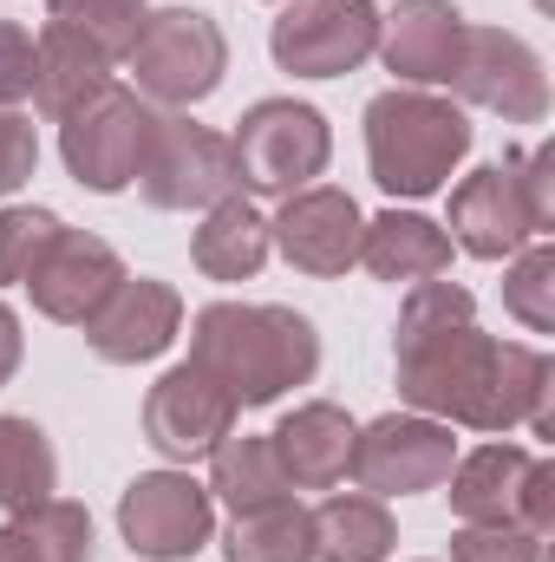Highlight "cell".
Returning <instances> with one entry per match:
<instances>
[{
	"label": "cell",
	"instance_id": "obj_1",
	"mask_svg": "<svg viewBox=\"0 0 555 562\" xmlns=\"http://www.w3.org/2000/svg\"><path fill=\"white\" fill-rule=\"evenodd\" d=\"M393 380L406 413L444 419L451 431H517L530 425L550 438V393H555V360L543 347L497 340L477 327V294L464 281H412L399 327H393Z\"/></svg>",
	"mask_w": 555,
	"mask_h": 562
},
{
	"label": "cell",
	"instance_id": "obj_2",
	"mask_svg": "<svg viewBox=\"0 0 555 562\" xmlns=\"http://www.w3.org/2000/svg\"><path fill=\"white\" fill-rule=\"evenodd\" d=\"M190 367L256 413L320 373V327L281 301H209L190 314Z\"/></svg>",
	"mask_w": 555,
	"mask_h": 562
},
{
	"label": "cell",
	"instance_id": "obj_3",
	"mask_svg": "<svg viewBox=\"0 0 555 562\" xmlns=\"http://www.w3.org/2000/svg\"><path fill=\"white\" fill-rule=\"evenodd\" d=\"M366 170L393 203H424L438 190H451L457 164L471 157V112L444 92H418L393 86L380 99H366Z\"/></svg>",
	"mask_w": 555,
	"mask_h": 562
},
{
	"label": "cell",
	"instance_id": "obj_4",
	"mask_svg": "<svg viewBox=\"0 0 555 562\" xmlns=\"http://www.w3.org/2000/svg\"><path fill=\"white\" fill-rule=\"evenodd\" d=\"M555 229V150H503L497 164H477L451 183V249L477 262H510L523 243H543Z\"/></svg>",
	"mask_w": 555,
	"mask_h": 562
},
{
	"label": "cell",
	"instance_id": "obj_5",
	"mask_svg": "<svg viewBox=\"0 0 555 562\" xmlns=\"http://www.w3.org/2000/svg\"><path fill=\"white\" fill-rule=\"evenodd\" d=\"M132 66V92L150 99L157 112H190L203 105L223 72H229V33L216 26V13L203 7H150L138 46L125 53Z\"/></svg>",
	"mask_w": 555,
	"mask_h": 562
},
{
	"label": "cell",
	"instance_id": "obj_6",
	"mask_svg": "<svg viewBox=\"0 0 555 562\" xmlns=\"http://www.w3.org/2000/svg\"><path fill=\"white\" fill-rule=\"evenodd\" d=\"M229 150H236V177H242V196H294L307 183L327 177L333 164V125L320 105L307 99H256L236 132H229Z\"/></svg>",
	"mask_w": 555,
	"mask_h": 562
},
{
	"label": "cell",
	"instance_id": "obj_7",
	"mask_svg": "<svg viewBox=\"0 0 555 562\" xmlns=\"http://www.w3.org/2000/svg\"><path fill=\"white\" fill-rule=\"evenodd\" d=\"M451 497V517L457 524H517V530H555V464L530 445H477V451H457L451 477L438 484Z\"/></svg>",
	"mask_w": 555,
	"mask_h": 562
},
{
	"label": "cell",
	"instance_id": "obj_8",
	"mask_svg": "<svg viewBox=\"0 0 555 562\" xmlns=\"http://www.w3.org/2000/svg\"><path fill=\"white\" fill-rule=\"evenodd\" d=\"M157 132V105L138 99L132 86H105L92 105H79L66 125H59V157H66V177L92 196H118L132 190L144 170V150Z\"/></svg>",
	"mask_w": 555,
	"mask_h": 562
},
{
	"label": "cell",
	"instance_id": "obj_9",
	"mask_svg": "<svg viewBox=\"0 0 555 562\" xmlns=\"http://www.w3.org/2000/svg\"><path fill=\"white\" fill-rule=\"evenodd\" d=\"M138 196L150 210H170V216L216 210L223 196H242L229 138L196 125L190 112H157V132H150V150H144L138 170Z\"/></svg>",
	"mask_w": 555,
	"mask_h": 562
},
{
	"label": "cell",
	"instance_id": "obj_10",
	"mask_svg": "<svg viewBox=\"0 0 555 562\" xmlns=\"http://www.w3.org/2000/svg\"><path fill=\"white\" fill-rule=\"evenodd\" d=\"M451 92L464 112H490L503 125H543L550 119V72L543 53L510 26H464Z\"/></svg>",
	"mask_w": 555,
	"mask_h": 562
},
{
	"label": "cell",
	"instance_id": "obj_11",
	"mask_svg": "<svg viewBox=\"0 0 555 562\" xmlns=\"http://www.w3.org/2000/svg\"><path fill=\"white\" fill-rule=\"evenodd\" d=\"M118 537L138 562H190L216 543V497L183 464L138 471L118 497Z\"/></svg>",
	"mask_w": 555,
	"mask_h": 562
},
{
	"label": "cell",
	"instance_id": "obj_12",
	"mask_svg": "<svg viewBox=\"0 0 555 562\" xmlns=\"http://www.w3.org/2000/svg\"><path fill=\"white\" fill-rule=\"evenodd\" d=\"M269 53L294 79H347L380 53L373 0H287L269 26Z\"/></svg>",
	"mask_w": 555,
	"mask_h": 562
},
{
	"label": "cell",
	"instance_id": "obj_13",
	"mask_svg": "<svg viewBox=\"0 0 555 562\" xmlns=\"http://www.w3.org/2000/svg\"><path fill=\"white\" fill-rule=\"evenodd\" d=\"M457 464V438L444 419L424 413H380L373 425L353 431V464L347 477L373 497H424L451 477Z\"/></svg>",
	"mask_w": 555,
	"mask_h": 562
},
{
	"label": "cell",
	"instance_id": "obj_14",
	"mask_svg": "<svg viewBox=\"0 0 555 562\" xmlns=\"http://www.w3.org/2000/svg\"><path fill=\"white\" fill-rule=\"evenodd\" d=\"M242 419V406L203 373V367H190V360H177L150 393H144V445L163 458V464H196V458H209L229 431Z\"/></svg>",
	"mask_w": 555,
	"mask_h": 562
},
{
	"label": "cell",
	"instance_id": "obj_15",
	"mask_svg": "<svg viewBox=\"0 0 555 562\" xmlns=\"http://www.w3.org/2000/svg\"><path fill=\"white\" fill-rule=\"evenodd\" d=\"M360 229H366V216L340 183H307V190L281 196V210L269 216L281 262L314 281H333L360 262Z\"/></svg>",
	"mask_w": 555,
	"mask_h": 562
},
{
	"label": "cell",
	"instance_id": "obj_16",
	"mask_svg": "<svg viewBox=\"0 0 555 562\" xmlns=\"http://www.w3.org/2000/svg\"><path fill=\"white\" fill-rule=\"evenodd\" d=\"M125 276H132V269H125V256H118L105 236L66 223V229L46 243V256L33 262L26 294H33V314H46V321H59V327H86V321L99 314V301H105Z\"/></svg>",
	"mask_w": 555,
	"mask_h": 562
},
{
	"label": "cell",
	"instance_id": "obj_17",
	"mask_svg": "<svg viewBox=\"0 0 555 562\" xmlns=\"http://www.w3.org/2000/svg\"><path fill=\"white\" fill-rule=\"evenodd\" d=\"M177 334H183V294L157 276H125L86 321V347L105 367H144V360L170 353Z\"/></svg>",
	"mask_w": 555,
	"mask_h": 562
},
{
	"label": "cell",
	"instance_id": "obj_18",
	"mask_svg": "<svg viewBox=\"0 0 555 562\" xmlns=\"http://www.w3.org/2000/svg\"><path fill=\"white\" fill-rule=\"evenodd\" d=\"M464 26L471 20L457 13V0H399L393 13H380V59L399 86H451Z\"/></svg>",
	"mask_w": 555,
	"mask_h": 562
},
{
	"label": "cell",
	"instance_id": "obj_19",
	"mask_svg": "<svg viewBox=\"0 0 555 562\" xmlns=\"http://www.w3.org/2000/svg\"><path fill=\"white\" fill-rule=\"evenodd\" d=\"M353 431H360V425H353L347 406L307 400V406H294V413L269 431V445H275V458H281V471H287L294 491H333V484H347Z\"/></svg>",
	"mask_w": 555,
	"mask_h": 562
},
{
	"label": "cell",
	"instance_id": "obj_20",
	"mask_svg": "<svg viewBox=\"0 0 555 562\" xmlns=\"http://www.w3.org/2000/svg\"><path fill=\"white\" fill-rule=\"evenodd\" d=\"M360 269L373 281H393V288L438 281V276H451V236L424 210H399L393 203V210L366 216V229H360Z\"/></svg>",
	"mask_w": 555,
	"mask_h": 562
},
{
	"label": "cell",
	"instance_id": "obj_21",
	"mask_svg": "<svg viewBox=\"0 0 555 562\" xmlns=\"http://www.w3.org/2000/svg\"><path fill=\"white\" fill-rule=\"evenodd\" d=\"M112 86V59L92 46V40H79V33H66V26H46L39 40H33V112L46 119V125H66L79 105H92L99 92Z\"/></svg>",
	"mask_w": 555,
	"mask_h": 562
},
{
	"label": "cell",
	"instance_id": "obj_22",
	"mask_svg": "<svg viewBox=\"0 0 555 562\" xmlns=\"http://www.w3.org/2000/svg\"><path fill=\"white\" fill-rule=\"evenodd\" d=\"M275 256L269 216L256 210V196H223L216 210H203L196 236H190V262L203 281H256Z\"/></svg>",
	"mask_w": 555,
	"mask_h": 562
},
{
	"label": "cell",
	"instance_id": "obj_23",
	"mask_svg": "<svg viewBox=\"0 0 555 562\" xmlns=\"http://www.w3.org/2000/svg\"><path fill=\"white\" fill-rule=\"evenodd\" d=\"M307 517H314V562H386L399 550V524L373 491H333Z\"/></svg>",
	"mask_w": 555,
	"mask_h": 562
},
{
	"label": "cell",
	"instance_id": "obj_24",
	"mask_svg": "<svg viewBox=\"0 0 555 562\" xmlns=\"http://www.w3.org/2000/svg\"><path fill=\"white\" fill-rule=\"evenodd\" d=\"M216 504H229V517L236 510H256V504H275V497H294V484H287V471H281L275 445H269V431L256 438V431H229L216 451H209V484H203Z\"/></svg>",
	"mask_w": 555,
	"mask_h": 562
},
{
	"label": "cell",
	"instance_id": "obj_25",
	"mask_svg": "<svg viewBox=\"0 0 555 562\" xmlns=\"http://www.w3.org/2000/svg\"><path fill=\"white\" fill-rule=\"evenodd\" d=\"M229 562H314V517L301 497H275L256 510H236L223 530Z\"/></svg>",
	"mask_w": 555,
	"mask_h": 562
},
{
	"label": "cell",
	"instance_id": "obj_26",
	"mask_svg": "<svg viewBox=\"0 0 555 562\" xmlns=\"http://www.w3.org/2000/svg\"><path fill=\"white\" fill-rule=\"evenodd\" d=\"M59 497V451L53 438L20 413H0V510L20 517L33 504Z\"/></svg>",
	"mask_w": 555,
	"mask_h": 562
},
{
	"label": "cell",
	"instance_id": "obj_27",
	"mask_svg": "<svg viewBox=\"0 0 555 562\" xmlns=\"http://www.w3.org/2000/svg\"><path fill=\"white\" fill-rule=\"evenodd\" d=\"M0 530L13 537L20 562H92V510L72 497H46V504L7 517Z\"/></svg>",
	"mask_w": 555,
	"mask_h": 562
},
{
	"label": "cell",
	"instance_id": "obj_28",
	"mask_svg": "<svg viewBox=\"0 0 555 562\" xmlns=\"http://www.w3.org/2000/svg\"><path fill=\"white\" fill-rule=\"evenodd\" d=\"M46 20L92 40L112 66H125V53L138 46L144 20H150V0H46Z\"/></svg>",
	"mask_w": 555,
	"mask_h": 562
},
{
	"label": "cell",
	"instance_id": "obj_29",
	"mask_svg": "<svg viewBox=\"0 0 555 562\" xmlns=\"http://www.w3.org/2000/svg\"><path fill=\"white\" fill-rule=\"evenodd\" d=\"M503 307L530 327V334H555V249L550 243H523L503 269Z\"/></svg>",
	"mask_w": 555,
	"mask_h": 562
},
{
	"label": "cell",
	"instance_id": "obj_30",
	"mask_svg": "<svg viewBox=\"0 0 555 562\" xmlns=\"http://www.w3.org/2000/svg\"><path fill=\"white\" fill-rule=\"evenodd\" d=\"M59 210L46 203H7L0 210V288H26L33 262L46 256V243L59 236Z\"/></svg>",
	"mask_w": 555,
	"mask_h": 562
},
{
	"label": "cell",
	"instance_id": "obj_31",
	"mask_svg": "<svg viewBox=\"0 0 555 562\" xmlns=\"http://www.w3.org/2000/svg\"><path fill=\"white\" fill-rule=\"evenodd\" d=\"M451 562H543V537L517 524H457Z\"/></svg>",
	"mask_w": 555,
	"mask_h": 562
},
{
	"label": "cell",
	"instance_id": "obj_32",
	"mask_svg": "<svg viewBox=\"0 0 555 562\" xmlns=\"http://www.w3.org/2000/svg\"><path fill=\"white\" fill-rule=\"evenodd\" d=\"M39 170V132L20 105H0V196H20Z\"/></svg>",
	"mask_w": 555,
	"mask_h": 562
},
{
	"label": "cell",
	"instance_id": "obj_33",
	"mask_svg": "<svg viewBox=\"0 0 555 562\" xmlns=\"http://www.w3.org/2000/svg\"><path fill=\"white\" fill-rule=\"evenodd\" d=\"M33 99V33L20 20H0V105Z\"/></svg>",
	"mask_w": 555,
	"mask_h": 562
},
{
	"label": "cell",
	"instance_id": "obj_34",
	"mask_svg": "<svg viewBox=\"0 0 555 562\" xmlns=\"http://www.w3.org/2000/svg\"><path fill=\"white\" fill-rule=\"evenodd\" d=\"M20 360H26V334H20V314L0 301V386L20 373Z\"/></svg>",
	"mask_w": 555,
	"mask_h": 562
},
{
	"label": "cell",
	"instance_id": "obj_35",
	"mask_svg": "<svg viewBox=\"0 0 555 562\" xmlns=\"http://www.w3.org/2000/svg\"><path fill=\"white\" fill-rule=\"evenodd\" d=\"M0 562H20V557H13V537H7V530H0Z\"/></svg>",
	"mask_w": 555,
	"mask_h": 562
},
{
	"label": "cell",
	"instance_id": "obj_36",
	"mask_svg": "<svg viewBox=\"0 0 555 562\" xmlns=\"http://www.w3.org/2000/svg\"><path fill=\"white\" fill-rule=\"evenodd\" d=\"M275 7H287V0H275Z\"/></svg>",
	"mask_w": 555,
	"mask_h": 562
}]
</instances>
